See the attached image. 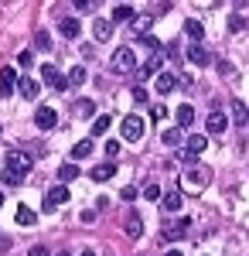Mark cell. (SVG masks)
I'll use <instances>...</instances> for the list:
<instances>
[{
    "instance_id": "6da1fadb",
    "label": "cell",
    "mask_w": 249,
    "mask_h": 256,
    "mask_svg": "<svg viewBox=\"0 0 249 256\" xmlns=\"http://www.w3.org/2000/svg\"><path fill=\"white\" fill-rule=\"evenodd\" d=\"M136 68V55H134V48H116L113 52V58H110V72H116V76H130Z\"/></svg>"
},
{
    "instance_id": "7a4b0ae2",
    "label": "cell",
    "mask_w": 249,
    "mask_h": 256,
    "mask_svg": "<svg viewBox=\"0 0 249 256\" xmlns=\"http://www.w3.org/2000/svg\"><path fill=\"white\" fill-rule=\"evenodd\" d=\"M4 168L24 178L28 171H31V168H34V158H31L28 150H7V154H4Z\"/></svg>"
},
{
    "instance_id": "3957f363",
    "label": "cell",
    "mask_w": 249,
    "mask_h": 256,
    "mask_svg": "<svg viewBox=\"0 0 249 256\" xmlns=\"http://www.w3.org/2000/svg\"><path fill=\"white\" fill-rule=\"evenodd\" d=\"M144 130H147V123L136 116V113L123 116V123H120V134H123V140H126V144H136V140L144 137Z\"/></svg>"
},
{
    "instance_id": "277c9868",
    "label": "cell",
    "mask_w": 249,
    "mask_h": 256,
    "mask_svg": "<svg viewBox=\"0 0 249 256\" xmlns=\"http://www.w3.org/2000/svg\"><path fill=\"white\" fill-rule=\"evenodd\" d=\"M41 79H44L48 89H55V92H65V89H68V82H65V76L55 68V62H44V65H41Z\"/></svg>"
},
{
    "instance_id": "5b68a950",
    "label": "cell",
    "mask_w": 249,
    "mask_h": 256,
    "mask_svg": "<svg viewBox=\"0 0 249 256\" xmlns=\"http://www.w3.org/2000/svg\"><path fill=\"white\" fill-rule=\"evenodd\" d=\"M65 202H68V188H65V184H55V188H48L41 208H44V212H55V208H62Z\"/></svg>"
},
{
    "instance_id": "8992f818",
    "label": "cell",
    "mask_w": 249,
    "mask_h": 256,
    "mask_svg": "<svg viewBox=\"0 0 249 256\" xmlns=\"http://www.w3.org/2000/svg\"><path fill=\"white\" fill-rule=\"evenodd\" d=\"M208 178H212V171L205 168V164H194V168L184 171V184H192V188H205V184H208Z\"/></svg>"
},
{
    "instance_id": "52a82bcc",
    "label": "cell",
    "mask_w": 249,
    "mask_h": 256,
    "mask_svg": "<svg viewBox=\"0 0 249 256\" xmlns=\"http://www.w3.org/2000/svg\"><path fill=\"white\" fill-rule=\"evenodd\" d=\"M154 89H157V96H171L178 89V76L174 72H157L154 76Z\"/></svg>"
},
{
    "instance_id": "ba28073f",
    "label": "cell",
    "mask_w": 249,
    "mask_h": 256,
    "mask_svg": "<svg viewBox=\"0 0 249 256\" xmlns=\"http://www.w3.org/2000/svg\"><path fill=\"white\" fill-rule=\"evenodd\" d=\"M34 126H38V130H52V126H58V113L52 110V106H38V113H34Z\"/></svg>"
},
{
    "instance_id": "9c48e42d",
    "label": "cell",
    "mask_w": 249,
    "mask_h": 256,
    "mask_svg": "<svg viewBox=\"0 0 249 256\" xmlns=\"http://www.w3.org/2000/svg\"><path fill=\"white\" fill-rule=\"evenodd\" d=\"M192 232V218H178L174 226H168L164 229V242H174V239H184Z\"/></svg>"
},
{
    "instance_id": "30bf717a",
    "label": "cell",
    "mask_w": 249,
    "mask_h": 256,
    "mask_svg": "<svg viewBox=\"0 0 249 256\" xmlns=\"http://www.w3.org/2000/svg\"><path fill=\"white\" fill-rule=\"evenodd\" d=\"M14 89H18V72L7 65V68H0V99H7Z\"/></svg>"
},
{
    "instance_id": "8fae6325",
    "label": "cell",
    "mask_w": 249,
    "mask_h": 256,
    "mask_svg": "<svg viewBox=\"0 0 249 256\" xmlns=\"http://www.w3.org/2000/svg\"><path fill=\"white\" fill-rule=\"evenodd\" d=\"M174 116H178V130H188L194 123V110H192V102H181L178 110H174Z\"/></svg>"
},
{
    "instance_id": "7c38bea8",
    "label": "cell",
    "mask_w": 249,
    "mask_h": 256,
    "mask_svg": "<svg viewBox=\"0 0 249 256\" xmlns=\"http://www.w3.org/2000/svg\"><path fill=\"white\" fill-rule=\"evenodd\" d=\"M18 92L24 99H38V92H41V86L34 79H31V76H24V79H18Z\"/></svg>"
},
{
    "instance_id": "4fadbf2b",
    "label": "cell",
    "mask_w": 249,
    "mask_h": 256,
    "mask_svg": "<svg viewBox=\"0 0 249 256\" xmlns=\"http://www.w3.org/2000/svg\"><path fill=\"white\" fill-rule=\"evenodd\" d=\"M184 140H188V147H184V150H188L192 158H198V154L208 147V137H205V134H192V137H184Z\"/></svg>"
},
{
    "instance_id": "5bb4252c",
    "label": "cell",
    "mask_w": 249,
    "mask_h": 256,
    "mask_svg": "<svg viewBox=\"0 0 249 256\" xmlns=\"http://www.w3.org/2000/svg\"><path fill=\"white\" fill-rule=\"evenodd\" d=\"M188 62H192V65H198V68H205V65L212 62V55L202 48V44H192V48H188Z\"/></svg>"
},
{
    "instance_id": "9a60e30c",
    "label": "cell",
    "mask_w": 249,
    "mask_h": 256,
    "mask_svg": "<svg viewBox=\"0 0 249 256\" xmlns=\"http://www.w3.org/2000/svg\"><path fill=\"white\" fill-rule=\"evenodd\" d=\"M205 126H208V134H222V130L229 126V116L215 110V113H208V123H205Z\"/></svg>"
},
{
    "instance_id": "2e32d148",
    "label": "cell",
    "mask_w": 249,
    "mask_h": 256,
    "mask_svg": "<svg viewBox=\"0 0 249 256\" xmlns=\"http://www.w3.org/2000/svg\"><path fill=\"white\" fill-rule=\"evenodd\" d=\"M110 34H113V24H110L106 18H96V20H92V38H96V41H106Z\"/></svg>"
},
{
    "instance_id": "e0dca14e",
    "label": "cell",
    "mask_w": 249,
    "mask_h": 256,
    "mask_svg": "<svg viewBox=\"0 0 249 256\" xmlns=\"http://www.w3.org/2000/svg\"><path fill=\"white\" fill-rule=\"evenodd\" d=\"M78 174H82V168H78V164H72V160L58 168V181H62V184H68V181H76Z\"/></svg>"
},
{
    "instance_id": "ac0fdd59",
    "label": "cell",
    "mask_w": 249,
    "mask_h": 256,
    "mask_svg": "<svg viewBox=\"0 0 249 256\" xmlns=\"http://www.w3.org/2000/svg\"><path fill=\"white\" fill-rule=\"evenodd\" d=\"M150 24H154V18H150V14H136V18L130 20V28H134V34H140V38H144V34L150 31Z\"/></svg>"
},
{
    "instance_id": "d6986e66",
    "label": "cell",
    "mask_w": 249,
    "mask_h": 256,
    "mask_svg": "<svg viewBox=\"0 0 249 256\" xmlns=\"http://www.w3.org/2000/svg\"><path fill=\"white\" fill-rule=\"evenodd\" d=\"M160 140H164V147H181V144H184V130L171 126V130H164V134H160Z\"/></svg>"
},
{
    "instance_id": "ffe728a7",
    "label": "cell",
    "mask_w": 249,
    "mask_h": 256,
    "mask_svg": "<svg viewBox=\"0 0 249 256\" xmlns=\"http://www.w3.org/2000/svg\"><path fill=\"white\" fill-rule=\"evenodd\" d=\"M58 31H62V38L72 41V38H78V31H82V28H78V20H76V18H65L62 24H58Z\"/></svg>"
},
{
    "instance_id": "44dd1931",
    "label": "cell",
    "mask_w": 249,
    "mask_h": 256,
    "mask_svg": "<svg viewBox=\"0 0 249 256\" xmlns=\"http://www.w3.org/2000/svg\"><path fill=\"white\" fill-rule=\"evenodd\" d=\"M184 34L192 38V44H202V38H205V28H202L198 20H184Z\"/></svg>"
},
{
    "instance_id": "7402d4cb",
    "label": "cell",
    "mask_w": 249,
    "mask_h": 256,
    "mask_svg": "<svg viewBox=\"0 0 249 256\" xmlns=\"http://www.w3.org/2000/svg\"><path fill=\"white\" fill-rule=\"evenodd\" d=\"M34 222H38V212L28 208V205H18V226H28V229H31Z\"/></svg>"
},
{
    "instance_id": "603a6c76",
    "label": "cell",
    "mask_w": 249,
    "mask_h": 256,
    "mask_svg": "<svg viewBox=\"0 0 249 256\" xmlns=\"http://www.w3.org/2000/svg\"><path fill=\"white\" fill-rule=\"evenodd\" d=\"M113 174H116V168H113V164H110V160H106L102 168H92V174H89V178H92L96 184H102V181H110V178H113Z\"/></svg>"
},
{
    "instance_id": "cb8c5ba5",
    "label": "cell",
    "mask_w": 249,
    "mask_h": 256,
    "mask_svg": "<svg viewBox=\"0 0 249 256\" xmlns=\"http://www.w3.org/2000/svg\"><path fill=\"white\" fill-rule=\"evenodd\" d=\"M157 72H160V58H157V55H154V58H147L144 65H140V68H136V76H140V79H147V76H157Z\"/></svg>"
},
{
    "instance_id": "d4e9b609",
    "label": "cell",
    "mask_w": 249,
    "mask_h": 256,
    "mask_svg": "<svg viewBox=\"0 0 249 256\" xmlns=\"http://www.w3.org/2000/svg\"><path fill=\"white\" fill-rule=\"evenodd\" d=\"M232 123H239V126H246V123H249V110L239 102V99H232Z\"/></svg>"
},
{
    "instance_id": "484cf974",
    "label": "cell",
    "mask_w": 249,
    "mask_h": 256,
    "mask_svg": "<svg viewBox=\"0 0 249 256\" xmlns=\"http://www.w3.org/2000/svg\"><path fill=\"white\" fill-rule=\"evenodd\" d=\"M164 212H181V205H184V198H181V192H171V195H164Z\"/></svg>"
},
{
    "instance_id": "4316f807",
    "label": "cell",
    "mask_w": 249,
    "mask_h": 256,
    "mask_svg": "<svg viewBox=\"0 0 249 256\" xmlns=\"http://www.w3.org/2000/svg\"><path fill=\"white\" fill-rule=\"evenodd\" d=\"M134 18H136V10L130 7V4H120V7L113 10V24H123V20H134Z\"/></svg>"
},
{
    "instance_id": "83f0119b",
    "label": "cell",
    "mask_w": 249,
    "mask_h": 256,
    "mask_svg": "<svg viewBox=\"0 0 249 256\" xmlns=\"http://www.w3.org/2000/svg\"><path fill=\"white\" fill-rule=\"evenodd\" d=\"M89 154H92V144H89V140H78L76 147H72V164H76V160H86Z\"/></svg>"
},
{
    "instance_id": "f1b7e54d",
    "label": "cell",
    "mask_w": 249,
    "mask_h": 256,
    "mask_svg": "<svg viewBox=\"0 0 249 256\" xmlns=\"http://www.w3.org/2000/svg\"><path fill=\"white\" fill-rule=\"evenodd\" d=\"M86 79H89V72H86V65H76V68H72V72L65 76V82H68V86H82Z\"/></svg>"
},
{
    "instance_id": "f546056e",
    "label": "cell",
    "mask_w": 249,
    "mask_h": 256,
    "mask_svg": "<svg viewBox=\"0 0 249 256\" xmlns=\"http://www.w3.org/2000/svg\"><path fill=\"white\" fill-rule=\"evenodd\" d=\"M126 232H130V236H136V239L144 236V218L136 216V212H134L130 218H126Z\"/></svg>"
},
{
    "instance_id": "4dcf8cb0",
    "label": "cell",
    "mask_w": 249,
    "mask_h": 256,
    "mask_svg": "<svg viewBox=\"0 0 249 256\" xmlns=\"http://www.w3.org/2000/svg\"><path fill=\"white\" fill-rule=\"evenodd\" d=\"M102 134H110V116H96L92 120V137H102Z\"/></svg>"
},
{
    "instance_id": "1f68e13d",
    "label": "cell",
    "mask_w": 249,
    "mask_h": 256,
    "mask_svg": "<svg viewBox=\"0 0 249 256\" xmlns=\"http://www.w3.org/2000/svg\"><path fill=\"white\" fill-rule=\"evenodd\" d=\"M76 113H78V116H92V113H96V102H92V99H78Z\"/></svg>"
},
{
    "instance_id": "d6a6232c",
    "label": "cell",
    "mask_w": 249,
    "mask_h": 256,
    "mask_svg": "<svg viewBox=\"0 0 249 256\" xmlns=\"http://www.w3.org/2000/svg\"><path fill=\"white\" fill-rule=\"evenodd\" d=\"M72 7H76L78 14H92V10H96V7H99V4H96V0H76Z\"/></svg>"
},
{
    "instance_id": "836d02e7",
    "label": "cell",
    "mask_w": 249,
    "mask_h": 256,
    "mask_svg": "<svg viewBox=\"0 0 249 256\" xmlns=\"http://www.w3.org/2000/svg\"><path fill=\"white\" fill-rule=\"evenodd\" d=\"M140 41H144V48H147V52H154V55L160 52V41L154 38V34H144V38H140Z\"/></svg>"
},
{
    "instance_id": "e575fe53",
    "label": "cell",
    "mask_w": 249,
    "mask_h": 256,
    "mask_svg": "<svg viewBox=\"0 0 249 256\" xmlns=\"http://www.w3.org/2000/svg\"><path fill=\"white\" fill-rule=\"evenodd\" d=\"M18 65H20V68H31V65H34V52H20Z\"/></svg>"
},
{
    "instance_id": "d590c367",
    "label": "cell",
    "mask_w": 249,
    "mask_h": 256,
    "mask_svg": "<svg viewBox=\"0 0 249 256\" xmlns=\"http://www.w3.org/2000/svg\"><path fill=\"white\" fill-rule=\"evenodd\" d=\"M0 181H4V184H20L24 178H20V174H14V171H7V168H4V174H0Z\"/></svg>"
},
{
    "instance_id": "8d00e7d4",
    "label": "cell",
    "mask_w": 249,
    "mask_h": 256,
    "mask_svg": "<svg viewBox=\"0 0 249 256\" xmlns=\"http://www.w3.org/2000/svg\"><path fill=\"white\" fill-rule=\"evenodd\" d=\"M34 44H38L41 52H48V48H52V38H48L44 31H38V34H34Z\"/></svg>"
},
{
    "instance_id": "74e56055",
    "label": "cell",
    "mask_w": 249,
    "mask_h": 256,
    "mask_svg": "<svg viewBox=\"0 0 249 256\" xmlns=\"http://www.w3.org/2000/svg\"><path fill=\"white\" fill-rule=\"evenodd\" d=\"M144 198H147V202H160V188H157V184H147V188H144Z\"/></svg>"
},
{
    "instance_id": "f35d334b",
    "label": "cell",
    "mask_w": 249,
    "mask_h": 256,
    "mask_svg": "<svg viewBox=\"0 0 249 256\" xmlns=\"http://www.w3.org/2000/svg\"><path fill=\"white\" fill-rule=\"evenodd\" d=\"M120 154V140H106V160H113Z\"/></svg>"
},
{
    "instance_id": "ab89813d",
    "label": "cell",
    "mask_w": 249,
    "mask_h": 256,
    "mask_svg": "<svg viewBox=\"0 0 249 256\" xmlns=\"http://www.w3.org/2000/svg\"><path fill=\"white\" fill-rule=\"evenodd\" d=\"M242 28H246L242 14H232V18H229V31H242Z\"/></svg>"
},
{
    "instance_id": "60d3db41",
    "label": "cell",
    "mask_w": 249,
    "mask_h": 256,
    "mask_svg": "<svg viewBox=\"0 0 249 256\" xmlns=\"http://www.w3.org/2000/svg\"><path fill=\"white\" fill-rule=\"evenodd\" d=\"M96 208H86V212H82V216H78V222H86V226H89V222H96Z\"/></svg>"
},
{
    "instance_id": "b9f144b4",
    "label": "cell",
    "mask_w": 249,
    "mask_h": 256,
    "mask_svg": "<svg viewBox=\"0 0 249 256\" xmlns=\"http://www.w3.org/2000/svg\"><path fill=\"white\" fill-rule=\"evenodd\" d=\"M134 102H140V106H144V102H147V89H140V86H134Z\"/></svg>"
},
{
    "instance_id": "7bdbcfd3",
    "label": "cell",
    "mask_w": 249,
    "mask_h": 256,
    "mask_svg": "<svg viewBox=\"0 0 249 256\" xmlns=\"http://www.w3.org/2000/svg\"><path fill=\"white\" fill-rule=\"evenodd\" d=\"M164 116H168V110H164V106H154V110H150V120H164Z\"/></svg>"
},
{
    "instance_id": "ee69618b",
    "label": "cell",
    "mask_w": 249,
    "mask_h": 256,
    "mask_svg": "<svg viewBox=\"0 0 249 256\" xmlns=\"http://www.w3.org/2000/svg\"><path fill=\"white\" fill-rule=\"evenodd\" d=\"M28 256H48V246H31V253Z\"/></svg>"
},
{
    "instance_id": "f6af8a7d",
    "label": "cell",
    "mask_w": 249,
    "mask_h": 256,
    "mask_svg": "<svg viewBox=\"0 0 249 256\" xmlns=\"http://www.w3.org/2000/svg\"><path fill=\"white\" fill-rule=\"evenodd\" d=\"M164 256H184V253H181V250H168Z\"/></svg>"
},
{
    "instance_id": "bcb514c9",
    "label": "cell",
    "mask_w": 249,
    "mask_h": 256,
    "mask_svg": "<svg viewBox=\"0 0 249 256\" xmlns=\"http://www.w3.org/2000/svg\"><path fill=\"white\" fill-rule=\"evenodd\" d=\"M78 256H96V253H92V250H82V253H78Z\"/></svg>"
},
{
    "instance_id": "7dc6e473",
    "label": "cell",
    "mask_w": 249,
    "mask_h": 256,
    "mask_svg": "<svg viewBox=\"0 0 249 256\" xmlns=\"http://www.w3.org/2000/svg\"><path fill=\"white\" fill-rule=\"evenodd\" d=\"M55 256H68V253H65V250H58V253H55Z\"/></svg>"
},
{
    "instance_id": "c3c4849f",
    "label": "cell",
    "mask_w": 249,
    "mask_h": 256,
    "mask_svg": "<svg viewBox=\"0 0 249 256\" xmlns=\"http://www.w3.org/2000/svg\"><path fill=\"white\" fill-rule=\"evenodd\" d=\"M0 208H4V195H0Z\"/></svg>"
}]
</instances>
